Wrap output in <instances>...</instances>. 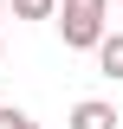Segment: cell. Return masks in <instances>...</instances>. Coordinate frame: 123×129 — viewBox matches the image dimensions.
Returning <instances> with one entry per match:
<instances>
[{
	"instance_id": "3",
	"label": "cell",
	"mask_w": 123,
	"mask_h": 129,
	"mask_svg": "<svg viewBox=\"0 0 123 129\" xmlns=\"http://www.w3.org/2000/svg\"><path fill=\"white\" fill-rule=\"evenodd\" d=\"M91 52H97V71H104L110 84H123V32H104Z\"/></svg>"
},
{
	"instance_id": "4",
	"label": "cell",
	"mask_w": 123,
	"mask_h": 129,
	"mask_svg": "<svg viewBox=\"0 0 123 129\" xmlns=\"http://www.w3.org/2000/svg\"><path fill=\"white\" fill-rule=\"evenodd\" d=\"M7 7H13V19H52L58 0H7Z\"/></svg>"
},
{
	"instance_id": "7",
	"label": "cell",
	"mask_w": 123,
	"mask_h": 129,
	"mask_svg": "<svg viewBox=\"0 0 123 129\" xmlns=\"http://www.w3.org/2000/svg\"><path fill=\"white\" fill-rule=\"evenodd\" d=\"M0 52H7V39H0Z\"/></svg>"
},
{
	"instance_id": "2",
	"label": "cell",
	"mask_w": 123,
	"mask_h": 129,
	"mask_svg": "<svg viewBox=\"0 0 123 129\" xmlns=\"http://www.w3.org/2000/svg\"><path fill=\"white\" fill-rule=\"evenodd\" d=\"M65 129H117V103H104V97H78Z\"/></svg>"
},
{
	"instance_id": "1",
	"label": "cell",
	"mask_w": 123,
	"mask_h": 129,
	"mask_svg": "<svg viewBox=\"0 0 123 129\" xmlns=\"http://www.w3.org/2000/svg\"><path fill=\"white\" fill-rule=\"evenodd\" d=\"M52 19H58L65 52H91L97 39L110 32V0H58V7H52Z\"/></svg>"
},
{
	"instance_id": "8",
	"label": "cell",
	"mask_w": 123,
	"mask_h": 129,
	"mask_svg": "<svg viewBox=\"0 0 123 129\" xmlns=\"http://www.w3.org/2000/svg\"><path fill=\"white\" fill-rule=\"evenodd\" d=\"M110 7H123V0H110Z\"/></svg>"
},
{
	"instance_id": "5",
	"label": "cell",
	"mask_w": 123,
	"mask_h": 129,
	"mask_svg": "<svg viewBox=\"0 0 123 129\" xmlns=\"http://www.w3.org/2000/svg\"><path fill=\"white\" fill-rule=\"evenodd\" d=\"M0 129H39L26 110H13V103H0Z\"/></svg>"
},
{
	"instance_id": "6",
	"label": "cell",
	"mask_w": 123,
	"mask_h": 129,
	"mask_svg": "<svg viewBox=\"0 0 123 129\" xmlns=\"http://www.w3.org/2000/svg\"><path fill=\"white\" fill-rule=\"evenodd\" d=\"M0 19H7V0H0Z\"/></svg>"
}]
</instances>
